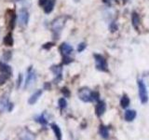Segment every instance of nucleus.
I'll return each instance as SVG.
<instances>
[{"label": "nucleus", "instance_id": "obj_3", "mask_svg": "<svg viewBox=\"0 0 149 140\" xmlns=\"http://www.w3.org/2000/svg\"><path fill=\"white\" fill-rule=\"evenodd\" d=\"M93 58L95 60V67L97 70L102 72H108V64L107 61L104 58V56H102V54L99 53H94L93 54Z\"/></svg>", "mask_w": 149, "mask_h": 140}, {"label": "nucleus", "instance_id": "obj_11", "mask_svg": "<svg viewBox=\"0 0 149 140\" xmlns=\"http://www.w3.org/2000/svg\"><path fill=\"white\" fill-rule=\"evenodd\" d=\"M132 23L134 29L136 31H139L140 25H141V18H140V15L136 11L132 12Z\"/></svg>", "mask_w": 149, "mask_h": 140}, {"label": "nucleus", "instance_id": "obj_23", "mask_svg": "<svg viewBox=\"0 0 149 140\" xmlns=\"http://www.w3.org/2000/svg\"><path fill=\"white\" fill-rule=\"evenodd\" d=\"M58 105H59V107L61 110H63L64 108H66L67 106V102L66 100L64 99V98H60L58 100Z\"/></svg>", "mask_w": 149, "mask_h": 140}, {"label": "nucleus", "instance_id": "obj_8", "mask_svg": "<svg viewBox=\"0 0 149 140\" xmlns=\"http://www.w3.org/2000/svg\"><path fill=\"white\" fill-rule=\"evenodd\" d=\"M36 80V74L34 70L32 69V66L29 67L27 71V78H26V80H25V85L24 88H29L31 87L33 84H34Z\"/></svg>", "mask_w": 149, "mask_h": 140}, {"label": "nucleus", "instance_id": "obj_12", "mask_svg": "<svg viewBox=\"0 0 149 140\" xmlns=\"http://www.w3.org/2000/svg\"><path fill=\"white\" fill-rule=\"evenodd\" d=\"M73 50H74L73 47L67 43H63L60 46V51L63 54V56H69L73 52Z\"/></svg>", "mask_w": 149, "mask_h": 140}, {"label": "nucleus", "instance_id": "obj_18", "mask_svg": "<svg viewBox=\"0 0 149 140\" xmlns=\"http://www.w3.org/2000/svg\"><path fill=\"white\" fill-rule=\"evenodd\" d=\"M99 133L101 134V136L104 138V139H108L109 138V128L108 126H105V125H100V128H99Z\"/></svg>", "mask_w": 149, "mask_h": 140}, {"label": "nucleus", "instance_id": "obj_28", "mask_svg": "<svg viewBox=\"0 0 149 140\" xmlns=\"http://www.w3.org/2000/svg\"><path fill=\"white\" fill-rule=\"evenodd\" d=\"M3 58H4L5 61H9V60H10L11 59V51H9V50L6 51V52L3 54Z\"/></svg>", "mask_w": 149, "mask_h": 140}, {"label": "nucleus", "instance_id": "obj_27", "mask_svg": "<svg viewBox=\"0 0 149 140\" xmlns=\"http://www.w3.org/2000/svg\"><path fill=\"white\" fill-rule=\"evenodd\" d=\"M62 92H63V94L64 95V97H70V95H71V92H70V90L67 87L62 88Z\"/></svg>", "mask_w": 149, "mask_h": 140}, {"label": "nucleus", "instance_id": "obj_17", "mask_svg": "<svg viewBox=\"0 0 149 140\" xmlns=\"http://www.w3.org/2000/svg\"><path fill=\"white\" fill-rule=\"evenodd\" d=\"M42 95V90H37L33 94L30 96L29 100H28V104L29 105H35L37 102V100L39 99V97Z\"/></svg>", "mask_w": 149, "mask_h": 140}, {"label": "nucleus", "instance_id": "obj_34", "mask_svg": "<svg viewBox=\"0 0 149 140\" xmlns=\"http://www.w3.org/2000/svg\"><path fill=\"white\" fill-rule=\"evenodd\" d=\"M46 2H47V0H38V5L40 7H44Z\"/></svg>", "mask_w": 149, "mask_h": 140}, {"label": "nucleus", "instance_id": "obj_32", "mask_svg": "<svg viewBox=\"0 0 149 140\" xmlns=\"http://www.w3.org/2000/svg\"><path fill=\"white\" fill-rule=\"evenodd\" d=\"M44 90H47V91L50 90V83L49 82H45L44 83Z\"/></svg>", "mask_w": 149, "mask_h": 140}, {"label": "nucleus", "instance_id": "obj_4", "mask_svg": "<svg viewBox=\"0 0 149 140\" xmlns=\"http://www.w3.org/2000/svg\"><path fill=\"white\" fill-rule=\"evenodd\" d=\"M5 20L7 22V28L11 31L15 27V22H16V14L13 9H8L5 14Z\"/></svg>", "mask_w": 149, "mask_h": 140}, {"label": "nucleus", "instance_id": "obj_1", "mask_svg": "<svg viewBox=\"0 0 149 140\" xmlns=\"http://www.w3.org/2000/svg\"><path fill=\"white\" fill-rule=\"evenodd\" d=\"M68 18L69 17L67 15H62V16L55 18L54 20L51 22L50 28H51V31H52L54 38H58L59 37L63 26L65 25V22L68 20Z\"/></svg>", "mask_w": 149, "mask_h": 140}, {"label": "nucleus", "instance_id": "obj_6", "mask_svg": "<svg viewBox=\"0 0 149 140\" xmlns=\"http://www.w3.org/2000/svg\"><path fill=\"white\" fill-rule=\"evenodd\" d=\"M12 109H13V104L9 102L8 96L7 94H4L0 98V112H4L5 110L10 112Z\"/></svg>", "mask_w": 149, "mask_h": 140}, {"label": "nucleus", "instance_id": "obj_14", "mask_svg": "<svg viewBox=\"0 0 149 140\" xmlns=\"http://www.w3.org/2000/svg\"><path fill=\"white\" fill-rule=\"evenodd\" d=\"M137 116V112L133 110V109H127L125 111V114H124V119L126 121H129V123H130V121L134 120V119L136 118Z\"/></svg>", "mask_w": 149, "mask_h": 140}, {"label": "nucleus", "instance_id": "obj_15", "mask_svg": "<svg viewBox=\"0 0 149 140\" xmlns=\"http://www.w3.org/2000/svg\"><path fill=\"white\" fill-rule=\"evenodd\" d=\"M55 4H56V0H47L46 4L44 5V12L46 14H49L52 12L53 8L55 7Z\"/></svg>", "mask_w": 149, "mask_h": 140}, {"label": "nucleus", "instance_id": "obj_31", "mask_svg": "<svg viewBox=\"0 0 149 140\" xmlns=\"http://www.w3.org/2000/svg\"><path fill=\"white\" fill-rule=\"evenodd\" d=\"M54 46V43L53 42H49V43H46L45 45H43V49L45 50H49L51 47Z\"/></svg>", "mask_w": 149, "mask_h": 140}, {"label": "nucleus", "instance_id": "obj_16", "mask_svg": "<svg viewBox=\"0 0 149 140\" xmlns=\"http://www.w3.org/2000/svg\"><path fill=\"white\" fill-rule=\"evenodd\" d=\"M0 72H1L2 74L8 75V77H10L11 75H12V69L6 63L0 62Z\"/></svg>", "mask_w": 149, "mask_h": 140}, {"label": "nucleus", "instance_id": "obj_2", "mask_svg": "<svg viewBox=\"0 0 149 140\" xmlns=\"http://www.w3.org/2000/svg\"><path fill=\"white\" fill-rule=\"evenodd\" d=\"M137 85H138V93H139V99L140 102L142 103L143 105H146L148 103L149 97H148V92H147V88L144 81L143 79L139 78L137 80Z\"/></svg>", "mask_w": 149, "mask_h": 140}, {"label": "nucleus", "instance_id": "obj_25", "mask_svg": "<svg viewBox=\"0 0 149 140\" xmlns=\"http://www.w3.org/2000/svg\"><path fill=\"white\" fill-rule=\"evenodd\" d=\"M9 78V77L8 76V75H5V74H0V86L3 85V84H5V82H6L8 79Z\"/></svg>", "mask_w": 149, "mask_h": 140}, {"label": "nucleus", "instance_id": "obj_9", "mask_svg": "<svg viewBox=\"0 0 149 140\" xmlns=\"http://www.w3.org/2000/svg\"><path fill=\"white\" fill-rule=\"evenodd\" d=\"M28 21H29V12L27 9L22 8L19 14V23L21 26H25L28 23Z\"/></svg>", "mask_w": 149, "mask_h": 140}, {"label": "nucleus", "instance_id": "obj_5", "mask_svg": "<svg viewBox=\"0 0 149 140\" xmlns=\"http://www.w3.org/2000/svg\"><path fill=\"white\" fill-rule=\"evenodd\" d=\"M91 89H88V87H83V88H80L78 90V97L79 99L81 101L85 102V103H90V102H92V99H91Z\"/></svg>", "mask_w": 149, "mask_h": 140}, {"label": "nucleus", "instance_id": "obj_7", "mask_svg": "<svg viewBox=\"0 0 149 140\" xmlns=\"http://www.w3.org/2000/svg\"><path fill=\"white\" fill-rule=\"evenodd\" d=\"M51 72L54 74L55 78H54V83H59L63 78V67L62 64L58 65H52L50 67Z\"/></svg>", "mask_w": 149, "mask_h": 140}, {"label": "nucleus", "instance_id": "obj_22", "mask_svg": "<svg viewBox=\"0 0 149 140\" xmlns=\"http://www.w3.org/2000/svg\"><path fill=\"white\" fill-rule=\"evenodd\" d=\"M36 121H37V123H40L41 125H43V126L48 125V120H47V119L45 118L44 114H41L40 116L37 117V118H36Z\"/></svg>", "mask_w": 149, "mask_h": 140}, {"label": "nucleus", "instance_id": "obj_21", "mask_svg": "<svg viewBox=\"0 0 149 140\" xmlns=\"http://www.w3.org/2000/svg\"><path fill=\"white\" fill-rule=\"evenodd\" d=\"M3 42H4V44L6 45V46H8V47L13 46L14 41H13V37H12V34H11V33H8V34L4 37Z\"/></svg>", "mask_w": 149, "mask_h": 140}, {"label": "nucleus", "instance_id": "obj_13", "mask_svg": "<svg viewBox=\"0 0 149 140\" xmlns=\"http://www.w3.org/2000/svg\"><path fill=\"white\" fill-rule=\"evenodd\" d=\"M19 138L21 140H34L35 134L29 129H24L19 135Z\"/></svg>", "mask_w": 149, "mask_h": 140}, {"label": "nucleus", "instance_id": "obj_10", "mask_svg": "<svg viewBox=\"0 0 149 140\" xmlns=\"http://www.w3.org/2000/svg\"><path fill=\"white\" fill-rule=\"evenodd\" d=\"M106 110V104L104 101L99 100L97 102V105L95 106V114L98 118H100L102 115L104 114V112Z\"/></svg>", "mask_w": 149, "mask_h": 140}, {"label": "nucleus", "instance_id": "obj_24", "mask_svg": "<svg viewBox=\"0 0 149 140\" xmlns=\"http://www.w3.org/2000/svg\"><path fill=\"white\" fill-rule=\"evenodd\" d=\"M91 99H92V102H98L100 100V93L96 91H92L91 92Z\"/></svg>", "mask_w": 149, "mask_h": 140}, {"label": "nucleus", "instance_id": "obj_33", "mask_svg": "<svg viewBox=\"0 0 149 140\" xmlns=\"http://www.w3.org/2000/svg\"><path fill=\"white\" fill-rule=\"evenodd\" d=\"M110 29H111V32H115L116 29H118V26H116V25L115 24V23L113 22V23H112V24L110 25Z\"/></svg>", "mask_w": 149, "mask_h": 140}, {"label": "nucleus", "instance_id": "obj_26", "mask_svg": "<svg viewBox=\"0 0 149 140\" xmlns=\"http://www.w3.org/2000/svg\"><path fill=\"white\" fill-rule=\"evenodd\" d=\"M73 59L70 57V56H63V64H69L73 62Z\"/></svg>", "mask_w": 149, "mask_h": 140}, {"label": "nucleus", "instance_id": "obj_30", "mask_svg": "<svg viewBox=\"0 0 149 140\" xmlns=\"http://www.w3.org/2000/svg\"><path fill=\"white\" fill-rule=\"evenodd\" d=\"M22 82V75L20 74V75H19V77H18V80H17V89L20 88Z\"/></svg>", "mask_w": 149, "mask_h": 140}, {"label": "nucleus", "instance_id": "obj_19", "mask_svg": "<svg viewBox=\"0 0 149 140\" xmlns=\"http://www.w3.org/2000/svg\"><path fill=\"white\" fill-rule=\"evenodd\" d=\"M50 127H51V129L53 130V132L55 134V136H56V138H57V140H62L63 134H62V131H61L59 126L57 124H55V123H51Z\"/></svg>", "mask_w": 149, "mask_h": 140}, {"label": "nucleus", "instance_id": "obj_20", "mask_svg": "<svg viewBox=\"0 0 149 140\" xmlns=\"http://www.w3.org/2000/svg\"><path fill=\"white\" fill-rule=\"evenodd\" d=\"M130 97L127 94H123V96L121 97L120 99V106L122 108H127V107L130 106Z\"/></svg>", "mask_w": 149, "mask_h": 140}, {"label": "nucleus", "instance_id": "obj_29", "mask_svg": "<svg viewBox=\"0 0 149 140\" xmlns=\"http://www.w3.org/2000/svg\"><path fill=\"white\" fill-rule=\"evenodd\" d=\"M86 47H87V44L84 43V42H82V43H80V44H78V46H77V51H78V52H81V51H83L84 50L86 49Z\"/></svg>", "mask_w": 149, "mask_h": 140}]
</instances>
